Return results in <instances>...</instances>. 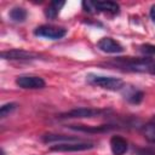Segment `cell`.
Segmentation results:
<instances>
[{"label": "cell", "mask_w": 155, "mask_h": 155, "mask_svg": "<svg viewBox=\"0 0 155 155\" xmlns=\"http://www.w3.org/2000/svg\"><path fill=\"white\" fill-rule=\"evenodd\" d=\"M110 148L114 155H124L127 150V142L120 136H113L110 139Z\"/></svg>", "instance_id": "ba28073f"}, {"label": "cell", "mask_w": 155, "mask_h": 155, "mask_svg": "<svg viewBox=\"0 0 155 155\" xmlns=\"http://www.w3.org/2000/svg\"><path fill=\"white\" fill-rule=\"evenodd\" d=\"M143 134L145 139L153 144H155V124L149 122L143 127Z\"/></svg>", "instance_id": "8fae6325"}, {"label": "cell", "mask_w": 155, "mask_h": 155, "mask_svg": "<svg viewBox=\"0 0 155 155\" xmlns=\"http://www.w3.org/2000/svg\"><path fill=\"white\" fill-rule=\"evenodd\" d=\"M16 107H17L16 103H8V104L2 105L1 109H0V115H1V117H5L7 114H10L12 110H15Z\"/></svg>", "instance_id": "9a60e30c"}, {"label": "cell", "mask_w": 155, "mask_h": 155, "mask_svg": "<svg viewBox=\"0 0 155 155\" xmlns=\"http://www.w3.org/2000/svg\"><path fill=\"white\" fill-rule=\"evenodd\" d=\"M150 17H151L153 22L155 23V5H153L151 8H150Z\"/></svg>", "instance_id": "ac0fdd59"}, {"label": "cell", "mask_w": 155, "mask_h": 155, "mask_svg": "<svg viewBox=\"0 0 155 155\" xmlns=\"http://www.w3.org/2000/svg\"><path fill=\"white\" fill-rule=\"evenodd\" d=\"M96 6H97V11L109 12L113 15L119 12V5L114 1H97Z\"/></svg>", "instance_id": "9c48e42d"}, {"label": "cell", "mask_w": 155, "mask_h": 155, "mask_svg": "<svg viewBox=\"0 0 155 155\" xmlns=\"http://www.w3.org/2000/svg\"><path fill=\"white\" fill-rule=\"evenodd\" d=\"M82 7H84V10L85 11H87V12H94V11H97V6H96V2H93V1H84L82 2Z\"/></svg>", "instance_id": "2e32d148"}, {"label": "cell", "mask_w": 155, "mask_h": 155, "mask_svg": "<svg viewBox=\"0 0 155 155\" xmlns=\"http://www.w3.org/2000/svg\"><path fill=\"white\" fill-rule=\"evenodd\" d=\"M148 71H149L150 74H153V75H155V62H153V63L150 64V67H149V69H148Z\"/></svg>", "instance_id": "d6986e66"}, {"label": "cell", "mask_w": 155, "mask_h": 155, "mask_svg": "<svg viewBox=\"0 0 155 155\" xmlns=\"http://www.w3.org/2000/svg\"><path fill=\"white\" fill-rule=\"evenodd\" d=\"M63 5H64V1H52V2L48 5V7L46 8L45 15H46L48 18H54V17L58 15L59 10L63 7Z\"/></svg>", "instance_id": "30bf717a"}, {"label": "cell", "mask_w": 155, "mask_h": 155, "mask_svg": "<svg viewBox=\"0 0 155 155\" xmlns=\"http://www.w3.org/2000/svg\"><path fill=\"white\" fill-rule=\"evenodd\" d=\"M36 36L41 38H47V39H61L67 34V30L61 27H53V25H41L38 27L34 31Z\"/></svg>", "instance_id": "7a4b0ae2"}, {"label": "cell", "mask_w": 155, "mask_h": 155, "mask_svg": "<svg viewBox=\"0 0 155 155\" xmlns=\"http://www.w3.org/2000/svg\"><path fill=\"white\" fill-rule=\"evenodd\" d=\"M90 82L109 91H117L124 87V81L113 76H93L90 79Z\"/></svg>", "instance_id": "6da1fadb"}, {"label": "cell", "mask_w": 155, "mask_h": 155, "mask_svg": "<svg viewBox=\"0 0 155 155\" xmlns=\"http://www.w3.org/2000/svg\"><path fill=\"white\" fill-rule=\"evenodd\" d=\"M93 148V143H86V142H68V143H61L51 147L52 151H80V150H87Z\"/></svg>", "instance_id": "277c9868"}, {"label": "cell", "mask_w": 155, "mask_h": 155, "mask_svg": "<svg viewBox=\"0 0 155 155\" xmlns=\"http://www.w3.org/2000/svg\"><path fill=\"white\" fill-rule=\"evenodd\" d=\"M140 51L145 54H151L154 56L155 54V45H150V44H147V45H143L140 47Z\"/></svg>", "instance_id": "e0dca14e"}, {"label": "cell", "mask_w": 155, "mask_h": 155, "mask_svg": "<svg viewBox=\"0 0 155 155\" xmlns=\"http://www.w3.org/2000/svg\"><path fill=\"white\" fill-rule=\"evenodd\" d=\"M1 57L5 59H33L36 57V54L24 50H10L6 52H2Z\"/></svg>", "instance_id": "52a82bcc"}, {"label": "cell", "mask_w": 155, "mask_h": 155, "mask_svg": "<svg viewBox=\"0 0 155 155\" xmlns=\"http://www.w3.org/2000/svg\"><path fill=\"white\" fill-rule=\"evenodd\" d=\"M127 99H128L130 102L137 104V103H139V102L143 99V92H140V91H133L132 93L127 94Z\"/></svg>", "instance_id": "5bb4252c"}, {"label": "cell", "mask_w": 155, "mask_h": 155, "mask_svg": "<svg viewBox=\"0 0 155 155\" xmlns=\"http://www.w3.org/2000/svg\"><path fill=\"white\" fill-rule=\"evenodd\" d=\"M71 128L74 130H79V131H84V132H103V131H108L109 127L108 126H97V127H86L84 125H73Z\"/></svg>", "instance_id": "4fadbf2b"}, {"label": "cell", "mask_w": 155, "mask_h": 155, "mask_svg": "<svg viewBox=\"0 0 155 155\" xmlns=\"http://www.w3.org/2000/svg\"><path fill=\"white\" fill-rule=\"evenodd\" d=\"M10 17L16 22H23L27 18V11L23 7H15L11 10Z\"/></svg>", "instance_id": "7c38bea8"}, {"label": "cell", "mask_w": 155, "mask_h": 155, "mask_svg": "<svg viewBox=\"0 0 155 155\" xmlns=\"http://www.w3.org/2000/svg\"><path fill=\"white\" fill-rule=\"evenodd\" d=\"M16 84L27 90H38V88H44L45 87V81L39 78V76H33V75H23L18 76L16 79Z\"/></svg>", "instance_id": "3957f363"}, {"label": "cell", "mask_w": 155, "mask_h": 155, "mask_svg": "<svg viewBox=\"0 0 155 155\" xmlns=\"http://www.w3.org/2000/svg\"><path fill=\"white\" fill-rule=\"evenodd\" d=\"M102 111L98 109H91V108H78L73 109L70 111H67L64 114H61L59 117H71V119H78V117H93L101 114Z\"/></svg>", "instance_id": "5b68a950"}, {"label": "cell", "mask_w": 155, "mask_h": 155, "mask_svg": "<svg viewBox=\"0 0 155 155\" xmlns=\"http://www.w3.org/2000/svg\"><path fill=\"white\" fill-rule=\"evenodd\" d=\"M97 46L102 51L108 52V53H119V52H121L124 50L122 46L117 41H115L114 39H111V38H103V39H101L98 41Z\"/></svg>", "instance_id": "8992f818"}, {"label": "cell", "mask_w": 155, "mask_h": 155, "mask_svg": "<svg viewBox=\"0 0 155 155\" xmlns=\"http://www.w3.org/2000/svg\"><path fill=\"white\" fill-rule=\"evenodd\" d=\"M151 122H154V124H155V115H154V117H153V120H151Z\"/></svg>", "instance_id": "ffe728a7"}]
</instances>
